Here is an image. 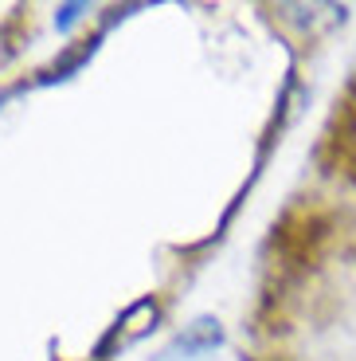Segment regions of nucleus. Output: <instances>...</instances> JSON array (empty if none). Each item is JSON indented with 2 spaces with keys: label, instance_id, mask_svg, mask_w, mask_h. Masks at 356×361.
I'll return each mask as SVG.
<instances>
[{
  "label": "nucleus",
  "instance_id": "f257e3e1",
  "mask_svg": "<svg viewBox=\"0 0 356 361\" xmlns=\"http://www.w3.org/2000/svg\"><path fill=\"white\" fill-rule=\"evenodd\" d=\"M223 345V326L215 318H196L192 326H184V334H177L169 357H184V361H196L204 353L220 350Z\"/></svg>",
  "mask_w": 356,
  "mask_h": 361
},
{
  "label": "nucleus",
  "instance_id": "f03ea898",
  "mask_svg": "<svg viewBox=\"0 0 356 361\" xmlns=\"http://www.w3.org/2000/svg\"><path fill=\"white\" fill-rule=\"evenodd\" d=\"M82 12H87V4H63L59 16H55V27H59V32H67V27H71L75 20L82 16Z\"/></svg>",
  "mask_w": 356,
  "mask_h": 361
}]
</instances>
